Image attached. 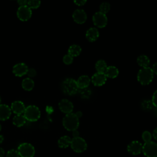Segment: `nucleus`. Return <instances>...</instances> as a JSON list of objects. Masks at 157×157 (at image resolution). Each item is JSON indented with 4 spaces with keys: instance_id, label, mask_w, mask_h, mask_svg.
Listing matches in <instances>:
<instances>
[{
    "instance_id": "42",
    "label": "nucleus",
    "mask_w": 157,
    "mask_h": 157,
    "mask_svg": "<svg viewBox=\"0 0 157 157\" xmlns=\"http://www.w3.org/2000/svg\"><path fill=\"white\" fill-rule=\"evenodd\" d=\"M3 140H4V137H3V136L0 135V144L2 143Z\"/></svg>"
},
{
    "instance_id": "17",
    "label": "nucleus",
    "mask_w": 157,
    "mask_h": 157,
    "mask_svg": "<svg viewBox=\"0 0 157 157\" xmlns=\"http://www.w3.org/2000/svg\"><path fill=\"white\" fill-rule=\"evenodd\" d=\"M86 38L90 42L96 41L99 37V33L97 28H90L86 32Z\"/></svg>"
},
{
    "instance_id": "7",
    "label": "nucleus",
    "mask_w": 157,
    "mask_h": 157,
    "mask_svg": "<svg viewBox=\"0 0 157 157\" xmlns=\"http://www.w3.org/2000/svg\"><path fill=\"white\" fill-rule=\"evenodd\" d=\"M142 152L147 157H157V144L153 141L145 142Z\"/></svg>"
},
{
    "instance_id": "10",
    "label": "nucleus",
    "mask_w": 157,
    "mask_h": 157,
    "mask_svg": "<svg viewBox=\"0 0 157 157\" xmlns=\"http://www.w3.org/2000/svg\"><path fill=\"white\" fill-rule=\"evenodd\" d=\"M143 145L137 140L132 141L127 147L128 152L132 155H137L142 151Z\"/></svg>"
},
{
    "instance_id": "15",
    "label": "nucleus",
    "mask_w": 157,
    "mask_h": 157,
    "mask_svg": "<svg viewBox=\"0 0 157 157\" xmlns=\"http://www.w3.org/2000/svg\"><path fill=\"white\" fill-rule=\"evenodd\" d=\"M26 107L24 104L20 101H14L11 104V110H12V112L17 115H21L23 113Z\"/></svg>"
},
{
    "instance_id": "3",
    "label": "nucleus",
    "mask_w": 157,
    "mask_h": 157,
    "mask_svg": "<svg viewBox=\"0 0 157 157\" xmlns=\"http://www.w3.org/2000/svg\"><path fill=\"white\" fill-rule=\"evenodd\" d=\"M137 80L142 85L150 83L153 78V72L151 68L149 67L140 69L137 74Z\"/></svg>"
},
{
    "instance_id": "30",
    "label": "nucleus",
    "mask_w": 157,
    "mask_h": 157,
    "mask_svg": "<svg viewBox=\"0 0 157 157\" xmlns=\"http://www.w3.org/2000/svg\"><path fill=\"white\" fill-rule=\"evenodd\" d=\"M63 61L65 64H67V65L71 64L73 62V57L69 55V54H67L64 56L63 58Z\"/></svg>"
},
{
    "instance_id": "26",
    "label": "nucleus",
    "mask_w": 157,
    "mask_h": 157,
    "mask_svg": "<svg viewBox=\"0 0 157 157\" xmlns=\"http://www.w3.org/2000/svg\"><path fill=\"white\" fill-rule=\"evenodd\" d=\"M110 4L107 2H104L101 3L99 6V10H100L99 12L104 14H106L110 10Z\"/></svg>"
},
{
    "instance_id": "6",
    "label": "nucleus",
    "mask_w": 157,
    "mask_h": 157,
    "mask_svg": "<svg viewBox=\"0 0 157 157\" xmlns=\"http://www.w3.org/2000/svg\"><path fill=\"white\" fill-rule=\"evenodd\" d=\"M71 147L74 151L77 153H82L86 150L87 144L83 138L78 137L72 139Z\"/></svg>"
},
{
    "instance_id": "40",
    "label": "nucleus",
    "mask_w": 157,
    "mask_h": 157,
    "mask_svg": "<svg viewBox=\"0 0 157 157\" xmlns=\"http://www.w3.org/2000/svg\"><path fill=\"white\" fill-rule=\"evenodd\" d=\"M5 155V151L3 148L0 147V157H4Z\"/></svg>"
},
{
    "instance_id": "14",
    "label": "nucleus",
    "mask_w": 157,
    "mask_h": 157,
    "mask_svg": "<svg viewBox=\"0 0 157 157\" xmlns=\"http://www.w3.org/2000/svg\"><path fill=\"white\" fill-rule=\"evenodd\" d=\"M28 70V66L25 63H18L15 64L12 69V72L17 77H22L26 74Z\"/></svg>"
},
{
    "instance_id": "20",
    "label": "nucleus",
    "mask_w": 157,
    "mask_h": 157,
    "mask_svg": "<svg viewBox=\"0 0 157 157\" xmlns=\"http://www.w3.org/2000/svg\"><path fill=\"white\" fill-rule=\"evenodd\" d=\"M71 139L70 137L67 136H64L61 137L58 141V145L60 148H65L68 147L69 145H71Z\"/></svg>"
},
{
    "instance_id": "25",
    "label": "nucleus",
    "mask_w": 157,
    "mask_h": 157,
    "mask_svg": "<svg viewBox=\"0 0 157 157\" xmlns=\"http://www.w3.org/2000/svg\"><path fill=\"white\" fill-rule=\"evenodd\" d=\"M95 67L97 71V72L104 73L107 67V66L105 61L102 59H99L96 63Z\"/></svg>"
},
{
    "instance_id": "35",
    "label": "nucleus",
    "mask_w": 157,
    "mask_h": 157,
    "mask_svg": "<svg viewBox=\"0 0 157 157\" xmlns=\"http://www.w3.org/2000/svg\"><path fill=\"white\" fill-rule=\"evenodd\" d=\"M74 2L77 5V6H83L86 2V1L85 0H77V1H74Z\"/></svg>"
},
{
    "instance_id": "38",
    "label": "nucleus",
    "mask_w": 157,
    "mask_h": 157,
    "mask_svg": "<svg viewBox=\"0 0 157 157\" xmlns=\"http://www.w3.org/2000/svg\"><path fill=\"white\" fill-rule=\"evenodd\" d=\"M72 136H73V138H75V137H79V132L77 130H74L72 131Z\"/></svg>"
},
{
    "instance_id": "31",
    "label": "nucleus",
    "mask_w": 157,
    "mask_h": 157,
    "mask_svg": "<svg viewBox=\"0 0 157 157\" xmlns=\"http://www.w3.org/2000/svg\"><path fill=\"white\" fill-rule=\"evenodd\" d=\"M6 157H20V155L17 151L14 149H11L7 152Z\"/></svg>"
},
{
    "instance_id": "16",
    "label": "nucleus",
    "mask_w": 157,
    "mask_h": 157,
    "mask_svg": "<svg viewBox=\"0 0 157 157\" xmlns=\"http://www.w3.org/2000/svg\"><path fill=\"white\" fill-rule=\"evenodd\" d=\"M11 115L10 108L6 104H0V120H7Z\"/></svg>"
},
{
    "instance_id": "27",
    "label": "nucleus",
    "mask_w": 157,
    "mask_h": 157,
    "mask_svg": "<svg viewBox=\"0 0 157 157\" xmlns=\"http://www.w3.org/2000/svg\"><path fill=\"white\" fill-rule=\"evenodd\" d=\"M40 5V1H36V0H29L27 2V6L31 9H37Z\"/></svg>"
},
{
    "instance_id": "8",
    "label": "nucleus",
    "mask_w": 157,
    "mask_h": 157,
    "mask_svg": "<svg viewBox=\"0 0 157 157\" xmlns=\"http://www.w3.org/2000/svg\"><path fill=\"white\" fill-rule=\"evenodd\" d=\"M93 21L96 26L102 28L107 25V17L105 14L97 12L93 16Z\"/></svg>"
},
{
    "instance_id": "1",
    "label": "nucleus",
    "mask_w": 157,
    "mask_h": 157,
    "mask_svg": "<svg viewBox=\"0 0 157 157\" xmlns=\"http://www.w3.org/2000/svg\"><path fill=\"white\" fill-rule=\"evenodd\" d=\"M63 124L66 129L70 131L77 130L79 126V120L75 113L66 114L63 120Z\"/></svg>"
},
{
    "instance_id": "37",
    "label": "nucleus",
    "mask_w": 157,
    "mask_h": 157,
    "mask_svg": "<svg viewBox=\"0 0 157 157\" xmlns=\"http://www.w3.org/2000/svg\"><path fill=\"white\" fill-rule=\"evenodd\" d=\"M151 69H152V71H153V74L155 73V74L157 75V62L155 63L153 65V67H152Z\"/></svg>"
},
{
    "instance_id": "21",
    "label": "nucleus",
    "mask_w": 157,
    "mask_h": 157,
    "mask_svg": "<svg viewBox=\"0 0 157 157\" xmlns=\"http://www.w3.org/2000/svg\"><path fill=\"white\" fill-rule=\"evenodd\" d=\"M81 51L82 48L79 45L74 44L69 47L68 49V54L72 57H75L78 56L81 53Z\"/></svg>"
},
{
    "instance_id": "5",
    "label": "nucleus",
    "mask_w": 157,
    "mask_h": 157,
    "mask_svg": "<svg viewBox=\"0 0 157 157\" xmlns=\"http://www.w3.org/2000/svg\"><path fill=\"white\" fill-rule=\"evenodd\" d=\"M17 151L21 157H33L35 155L34 147L29 143H22L18 147Z\"/></svg>"
},
{
    "instance_id": "24",
    "label": "nucleus",
    "mask_w": 157,
    "mask_h": 157,
    "mask_svg": "<svg viewBox=\"0 0 157 157\" xmlns=\"http://www.w3.org/2000/svg\"><path fill=\"white\" fill-rule=\"evenodd\" d=\"M26 120L24 115H17L13 118V124L17 127H21L25 124Z\"/></svg>"
},
{
    "instance_id": "29",
    "label": "nucleus",
    "mask_w": 157,
    "mask_h": 157,
    "mask_svg": "<svg viewBox=\"0 0 157 157\" xmlns=\"http://www.w3.org/2000/svg\"><path fill=\"white\" fill-rule=\"evenodd\" d=\"M142 137L143 140H144L145 142H148L151 141V134H150V132L149 131H144V132L142 133Z\"/></svg>"
},
{
    "instance_id": "11",
    "label": "nucleus",
    "mask_w": 157,
    "mask_h": 157,
    "mask_svg": "<svg viewBox=\"0 0 157 157\" xmlns=\"http://www.w3.org/2000/svg\"><path fill=\"white\" fill-rule=\"evenodd\" d=\"M72 18L75 23L78 24H83L86 21L87 15L83 10L77 9L73 12Z\"/></svg>"
},
{
    "instance_id": "43",
    "label": "nucleus",
    "mask_w": 157,
    "mask_h": 157,
    "mask_svg": "<svg viewBox=\"0 0 157 157\" xmlns=\"http://www.w3.org/2000/svg\"><path fill=\"white\" fill-rule=\"evenodd\" d=\"M1 125L0 124V131H1Z\"/></svg>"
},
{
    "instance_id": "19",
    "label": "nucleus",
    "mask_w": 157,
    "mask_h": 157,
    "mask_svg": "<svg viewBox=\"0 0 157 157\" xmlns=\"http://www.w3.org/2000/svg\"><path fill=\"white\" fill-rule=\"evenodd\" d=\"M118 69L113 66H107L104 74L105 75L106 77L110 78H116L118 75Z\"/></svg>"
},
{
    "instance_id": "44",
    "label": "nucleus",
    "mask_w": 157,
    "mask_h": 157,
    "mask_svg": "<svg viewBox=\"0 0 157 157\" xmlns=\"http://www.w3.org/2000/svg\"><path fill=\"white\" fill-rule=\"evenodd\" d=\"M1 98H0V103H1Z\"/></svg>"
},
{
    "instance_id": "13",
    "label": "nucleus",
    "mask_w": 157,
    "mask_h": 157,
    "mask_svg": "<svg viewBox=\"0 0 157 157\" xmlns=\"http://www.w3.org/2000/svg\"><path fill=\"white\" fill-rule=\"evenodd\" d=\"M58 106L59 110L66 114L72 113L74 109V105L70 101L66 99H62L59 102Z\"/></svg>"
},
{
    "instance_id": "41",
    "label": "nucleus",
    "mask_w": 157,
    "mask_h": 157,
    "mask_svg": "<svg viewBox=\"0 0 157 157\" xmlns=\"http://www.w3.org/2000/svg\"><path fill=\"white\" fill-rule=\"evenodd\" d=\"M75 115H77V117L79 118L82 116V112H77L75 113Z\"/></svg>"
},
{
    "instance_id": "18",
    "label": "nucleus",
    "mask_w": 157,
    "mask_h": 157,
    "mask_svg": "<svg viewBox=\"0 0 157 157\" xmlns=\"http://www.w3.org/2000/svg\"><path fill=\"white\" fill-rule=\"evenodd\" d=\"M77 83L78 89H83L88 87L90 83V78L88 75H83L78 77L77 80Z\"/></svg>"
},
{
    "instance_id": "32",
    "label": "nucleus",
    "mask_w": 157,
    "mask_h": 157,
    "mask_svg": "<svg viewBox=\"0 0 157 157\" xmlns=\"http://www.w3.org/2000/svg\"><path fill=\"white\" fill-rule=\"evenodd\" d=\"M151 103L155 107L157 108V90L154 92V93L153 94Z\"/></svg>"
},
{
    "instance_id": "9",
    "label": "nucleus",
    "mask_w": 157,
    "mask_h": 157,
    "mask_svg": "<svg viewBox=\"0 0 157 157\" xmlns=\"http://www.w3.org/2000/svg\"><path fill=\"white\" fill-rule=\"evenodd\" d=\"M17 15L20 20L25 21L28 20L31 18L32 15V11L27 6H20L17 10Z\"/></svg>"
},
{
    "instance_id": "33",
    "label": "nucleus",
    "mask_w": 157,
    "mask_h": 157,
    "mask_svg": "<svg viewBox=\"0 0 157 157\" xmlns=\"http://www.w3.org/2000/svg\"><path fill=\"white\" fill-rule=\"evenodd\" d=\"M26 74L29 77H34L36 75V71L33 68H30L28 69Z\"/></svg>"
},
{
    "instance_id": "39",
    "label": "nucleus",
    "mask_w": 157,
    "mask_h": 157,
    "mask_svg": "<svg viewBox=\"0 0 157 157\" xmlns=\"http://www.w3.org/2000/svg\"><path fill=\"white\" fill-rule=\"evenodd\" d=\"M153 137L155 140H157V128H155L153 132Z\"/></svg>"
},
{
    "instance_id": "12",
    "label": "nucleus",
    "mask_w": 157,
    "mask_h": 157,
    "mask_svg": "<svg viewBox=\"0 0 157 157\" xmlns=\"http://www.w3.org/2000/svg\"><path fill=\"white\" fill-rule=\"evenodd\" d=\"M91 82L92 83L97 86H100L103 85L106 80L107 77L104 73H100V72H96L91 77Z\"/></svg>"
},
{
    "instance_id": "23",
    "label": "nucleus",
    "mask_w": 157,
    "mask_h": 157,
    "mask_svg": "<svg viewBox=\"0 0 157 157\" xmlns=\"http://www.w3.org/2000/svg\"><path fill=\"white\" fill-rule=\"evenodd\" d=\"M22 88L26 91H31L33 90L34 86V81L29 78H26L23 80L22 83H21Z\"/></svg>"
},
{
    "instance_id": "34",
    "label": "nucleus",
    "mask_w": 157,
    "mask_h": 157,
    "mask_svg": "<svg viewBox=\"0 0 157 157\" xmlns=\"http://www.w3.org/2000/svg\"><path fill=\"white\" fill-rule=\"evenodd\" d=\"M153 105L151 102L148 101H145L144 102L142 103V107L145 109H150L151 108V106Z\"/></svg>"
},
{
    "instance_id": "36",
    "label": "nucleus",
    "mask_w": 157,
    "mask_h": 157,
    "mask_svg": "<svg viewBox=\"0 0 157 157\" xmlns=\"http://www.w3.org/2000/svg\"><path fill=\"white\" fill-rule=\"evenodd\" d=\"M18 5L20 6H27V2H28V1L26 0H19L17 1Z\"/></svg>"
},
{
    "instance_id": "2",
    "label": "nucleus",
    "mask_w": 157,
    "mask_h": 157,
    "mask_svg": "<svg viewBox=\"0 0 157 157\" xmlns=\"http://www.w3.org/2000/svg\"><path fill=\"white\" fill-rule=\"evenodd\" d=\"M61 89L63 92L67 95H74L78 91L77 81L72 78H66L61 83Z\"/></svg>"
},
{
    "instance_id": "28",
    "label": "nucleus",
    "mask_w": 157,
    "mask_h": 157,
    "mask_svg": "<svg viewBox=\"0 0 157 157\" xmlns=\"http://www.w3.org/2000/svg\"><path fill=\"white\" fill-rule=\"evenodd\" d=\"M78 92H79L80 96H82L83 98H88L91 95V91L88 90V88L79 89Z\"/></svg>"
},
{
    "instance_id": "22",
    "label": "nucleus",
    "mask_w": 157,
    "mask_h": 157,
    "mask_svg": "<svg viewBox=\"0 0 157 157\" xmlns=\"http://www.w3.org/2000/svg\"><path fill=\"white\" fill-rule=\"evenodd\" d=\"M137 63L140 67H148V65L150 64V59L148 57L145 55H142L138 56L137 59Z\"/></svg>"
},
{
    "instance_id": "4",
    "label": "nucleus",
    "mask_w": 157,
    "mask_h": 157,
    "mask_svg": "<svg viewBox=\"0 0 157 157\" xmlns=\"http://www.w3.org/2000/svg\"><path fill=\"white\" fill-rule=\"evenodd\" d=\"M23 113L25 119L29 121H36L40 117V112L35 105H29L26 107Z\"/></svg>"
}]
</instances>
